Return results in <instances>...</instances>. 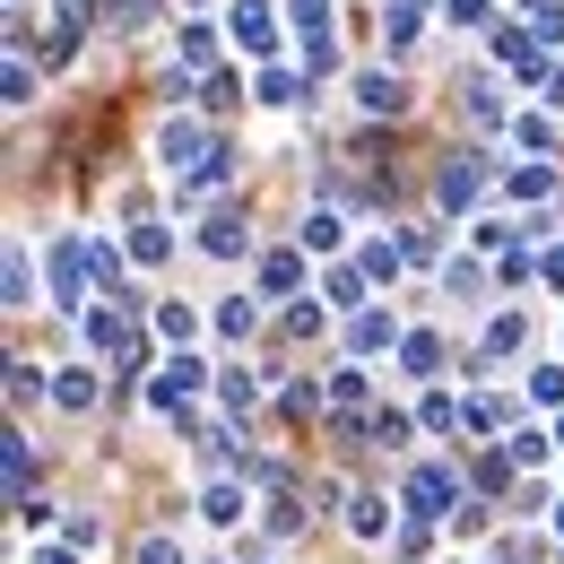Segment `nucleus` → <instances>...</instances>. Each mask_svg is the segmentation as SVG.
Instances as JSON below:
<instances>
[{
	"label": "nucleus",
	"instance_id": "obj_1",
	"mask_svg": "<svg viewBox=\"0 0 564 564\" xmlns=\"http://www.w3.org/2000/svg\"><path fill=\"white\" fill-rule=\"evenodd\" d=\"M156 165H165L174 183H192L200 165H217V148H209V131H200V122H165V131H156Z\"/></svg>",
	"mask_w": 564,
	"mask_h": 564
},
{
	"label": "nucleus",
	"instance_id": "obj_2",
	"mask_svg": "<svg viewBox=\"0 0 564 564\" xmlns=\"http://www.w3.org/2000/svg\"><path fill=\"white\" fill-rule=\"evenodd\" d=\"M200 382H209V365H200V356H174V365H165V373L148 382V400H156L165 417H183V400H192Z\"/></svg>",
	"mask_w": 564,
	"mask_h": 564
},
{
	"label": "nucleus",
	"instance_id": "obj_3",
	"mask_svg": "<svg viewBox=\"0 0 564 564\" xmlns=\"http://www.w3.org/2000/svg\"><path fill=\"white\" fill-rule=\"evenodd\" d=\"M87 279H96V270H87V243H53V304H62V313L87 304Z\"/></svg>",
	"mask_w": 564,
	"mask_h": 564
},
{
	"label": "nucleus",
	"instance_id": "obj_4",
	"mask_svg": "<svg viewBox=\"0 0 564 564\" xmlns=\"http://www.w3.org/2000/svg\"><path fill=\"white\" fill-rule=\"evenodd\" d=\"M452 495H460V478H452V469H417V478H409V521L452 512Z\"/></svg>",
	"mask_w": 564,
	"mask_h": 564
},
{
	"label": "nucleus",
	"instance_id": "obj_5",
	"mask_svg": "<svg viewBox=\"0 0 564 564\" xmlns=\"http://www.w3.org/2000/svg\"><path fill=\"white\" fill-rule=\"evenodd\" d=\"M235 44H243V53H279V18H270V0H235Z\"/></svg>",
	"mask_w": 564,
	"mask_h": 564
},
{
	"label": "nucleus",
	"instance_id": "obj_6",
	"mask_svg": "<svg viewBox=\"0 0 564 564\" xmlns=\"http://www.w3.org/2000/svg\"><path fill=\"white\" fill-rule=\"evenodd\" d=\"M200 252H217V261H243V252H252V226H243L235 209H217L209 226H200Z\"/></svg>",
	"mask_w": 564,
	"mask_h": 564
},
{
	"label": "nucleus",
	"instance_id": "obj_7",
	"mask_svg": "<svg viewBox=\"0 0 564 564\" xmlns=\"http://www.w3.org/2000/svg\"><path fill=\"white\" fill-rule=\"evenodd\" d=\"M434 192H443V200H452V209H469V200H478V192H487V165H469V156H452V165H443V174H434Z\"/></svg>",
	"mask_w": 564,
	"mask_h": 564
},
{
	"label": "nucleus",
	"instance_id": "obj_8",
	"mask_svg": "<svg viewBox=\"0 0 564 564\" xmlns=\"http://www.w3.org/2000/svg\"><path fill=\"white\" fill-rule=\"evenodd\" d=\"M356 105H365V113H409V87H400L391 70H365L356 78Z\"/></svg>",
	"mask_w": 564,
	"mask_h": 564
},
{
	"label": "nucleus",
	"instance_id": "obj_9",
	"mask_svg": "<svg viewBox=\"0 0 564 564\" xmlns=\"http://www.w3.org/2000/svg\"><path fill=\"white\" fill-rule=\"evenodd\" d=\"M417 26H425L417 0H391V9H382V44H391V53H409V44H417Z\"/></svg>",
	"mask_w": 564,
	"mask_h": 564
},
{
	"label": "nucleus",
	"instance_id": "obj_10",
	"mask_svg": "<svg viewBox=\"0 0 564 564\" xmlns=\"http://www.w3.org/2000/svg\"><path fill=\"white\" fill-rule=\"evenodd\" d=\"M304 279V252H261V295H295Z\"/></svg>",
	"mask_w": 564,
	"mask_h": 564
},
{
	"label": "nucleus",
	"instance_id": "obj_11",
	"mask_svg": "<svg viewBox=\"0 0 564 564\" xmlns=\"http://www.w3.org/2000/svg\"><path fill=\"white\" fill-rule=\"evenodd\" d=\"M348 530H356V539H391V512H382V495H348Z\"/></svg>",
	"mask_w": 564,
	"mask_h": 564
},
{
	"label": "nucleus",
	"instance_id": "obj_12",
	"mask_svg": "<svg viewBox=\"0 0 564 564\" xmlns=\"http://www.w3.org/2000/svg\"><path fill=\"white\" fill-rule=\"evenodd\" d=\"M53 400H62V409H96V373H87V365H62V373H53Z\"/></svg>",
	"mask_w": 564,
	"mask_h": 564
},
{
	"label": "nucleus",
	"instance_id": "obj_13",
	"mask_svg": "<svg viewBox=\"0 0 564 564\" xmlns=\"http://www.w3.org/2000/svg\"><path fill=\"white\" fill-rule=\"evenodd\" d=\"M322 295H330V313H365V270H330Z\"/></svg>",
	"mask_w": 564,
	"mask_h": 564
},
{
	"label": "nucleus",
	"instance_id": "obj_14",
	"mask_svg": "<svg viewBox=\"0 0 564 564\" xmlns=\"http://www.w3.org/2000/svg\"><path fill=\"white\" fill-rule=\"evenodd\" d=\"M0 286H9V304H35V261H26V243H9V270H0Z\"/></svg>",
	"mask_w": 564,
	"mask_h": 564
},
{
	"label": "nucleus",
	"instance_id": "obj_15",
	"mask_svg": "<svg viewBox=\"0 0 564 564\" xmlns=\"http://www.w3.org/2000/svg\"><path fill=\"white\" fill-rule=\"evenodd\" d=\"M165 252H174V235H165L156 217H140V226H131V261H148V270H156Z\"/></svg>",
	"mask_w": 564,
	"mask_h": 564
},
{
	"label": "nucleus",
	"instance_id": "obj_16",
	"mask_svg": "<svg viewBox=\"0 0 564 564\" xmlns=\"http://www.w3.org/2000/svg\"><path fill=\"white\" fill-rule=\"evenodd\" d=\"M348 348H356V356L391 348V313H356V322H348Z\"/></svg>",
	"mask_w": 564,
	"mask_h": 564
},
{
	"label": "nucleus",
	"instance_id": "obj_17",
	"mask_svg": "<svg viewBox=\"0 0 564 564\" xmlns=\"http://www.w3.org/2000/svg\"><path fill=\"white\" fill-rule=\"evenodd\" d=\"M200 521L235 530V521H243V487H209V495H200Z\"/></svg>",
	"mask_w": 564,
	"mask_h": 564
},
{
	"label": "nucleus",
	"instance_id": "obj_18",
	"mask_svg": "<svg viewBox=\"0 0 564 564\" xmlns=\"http://www.w3.org/2000/svg\"><path fill=\"white\" fill-rule=\"evenodd\" d=\"M547 452H556V443H547L539 425H512V443H503V460H521V469H539Z\"/></svg>",
	"mask_w": 564,
	"mask_h": 564
},
{
	"label": "nucleus",
	"instance_id": "obj_19",
	"mask_svg": "<svg viewBox=\"0 0 564 564\" xmlns=\"http://www.w3.org/2000/svg\"><path fill=\"white\" fill-rule=\"evenodd\" d=\"M400 365H409V373H434V365H443V339H434V330H409V339H400Z\"/></svg>",
	"mask_w": 564,
	"mask_h": 564
},
{
	"label": "nucleus",
	"instance_id": "obj_20",
	"mask_svg": "<svg viewBox=\"0 0 564 564\" xmlns=\"http://www.w3.org/2000/svg\"><path fill=\"white\" fill-rule=\"evenodd\" d=\"M339 235H348L339 209H313V217H304V252H339Z\"/></svg>",
	"mask_w": 564,
	"mask_h": 564
},
{
	"label": "nucleus",
	"instance_id": "obj_21",
	"mask_svg": "<svg viewBox=\"0 0 564 564\" xmlns=\"http://www.w3.org/2000/svg\"><path fill=\"white\" fill-rule=\"evenodd\" d=\"M87 270H96V286H105V295H122V252H113L105 235L87 243Z\"/></svg>",
	"mask_w": 564,
	"mask_h": 564
},
{
	"label": "nucleus",
	"instance_id": "obj_22",
	"mask_svg": "<svg viewBox=\"0 0 564 564\" xmlns=\"http://www.w3.org/2000/svg\"><path fill=\"white\" fill-rule=\"evenodd\" d=\"M217 400H226V425H235L252 400H261V391H252V373H217Z\"/></svg>",
	"mask_w": 564,
	"mask_h": 564
},
{
	"label": "nucleus",
	"instance_id": "obj_23",
	"mask_svg": "<svg viewBox=\"0 0 564 564\" xmlns=\"http://www.w3.org/2000/svg\"><path fill=\"white\" fill-rule=\"evenodd\" d=\"M26 96H35V53L9 44V105H26Z\"/></svg>",
	"mask_w": 564,
	"mask_h": 564
},
{
	"label": "nucleus",
	"instance_id": "obj_24",
	"mask_svg": "<svg viewBox=\"0 0 564 564\" xmlns=\"http://www.w3.org/2000/svg\"><path fill=\"white\" fill-rule=\"evenodd\" d=\"M365 443H382V452H400V443H409V417H400V409H373V425H365Z\"/></svg>",
	"mask_w": 564,
	"mask_h": 564
},
{
	"label": "nucleus",
	"instance_id": "obj_25",
	"mask_svg": "<svg viewBox=\"0 0 564 564\" xmlns=\"http://www.w3.org/2000/svg\"><path fill=\"white\" fill-rule=\"evenodd\" d=\"M443 295H460V304L487 295V270H478V261H452V270H443Z\"/></svg>",
	"mask_w": 564,
	"mask_h": 564
},
{
	"label": "nucleus",
	"instance_id": "obj_26",
	"mask_svg": "<svg viewBox=\"0 0 564 564\" xmlns=\"http://www.w3.org/2000/svg\"><path fill=\"white\" fill-rule=\"evenodd\" d=\"M547 192H556V165H521L512 174V200H547Z\"/></svg>",
	"mask_w": 564,
	"mask_h": 564
},
{
	"label": "nucleus",
	"instance_id": "obj_27",
	"mask_svg": "<svg viewBox=\"0 0 564 564\" xmlns=\"http://www.w3.org/2000/svg\"><path fill=\"white\" fill-rule=\"evenodd\" d=\"M156 330H165L174 348H192V330H200V322H192V304H156Z\"/></svg>",
	"mask_w": 564,
	"mask_h": 564
},
{
	"label": "nucleus",
	"instance_id": "obj_28",
	"mask_svg": "<svg viewBox=\"0 0 564 564\" xmlns=\"http://www.w3.org/2000/svg\"><path fill=\"white\" fill-rule=\"evenodd\" d=\"M252 322H261V304H243V295L217 304V330H226V339H252Z\"/></svg>",
	"mask_w": 564,
	"mask_h": 564
},
{
	"label": "nucleus",
	"instance_id": "obj_29",
	"mask_svg": "<svg viewBox=\"0 0 564 564\" xmlns=\"http://www.w3.org/2000/svg\"><path fill=\"white\" fill-rule=\"evenodd\" d=\"M9 400H18V409H35V400H44V373H35V365H26V356H18V365H9Z\"/></svg>",
	"mask_w": 564,
	"mask_h": 564
},
{
	"label": "nucleus",
	"instance_id": "obj_30",
	"mask_svg": "<svg viewBox=\"0 0 564 564\" xmlns=\"http://www.w3.org/2000/svg\"><path fill=\"white\" fill-rule=\"evenodd\" d=\"M148 9H156V0H96L105 26H148Z\"/></svg>",
	"mask_w": 564,
	"mask_h": 564
},
{
	"label": "nucleus",
	"instance_id": "obj_31",
	"mask_svg": "<svg viewBox=\"0 0 564 564\" xmlns=\"http://www.w3.org/2000/svg\"><path fill=\"white\" fill-rule=\"evenodd\" d=\"M469 122H478V131H495V122H503V96H495L487 78H478V87H469Z\"/></svg>",
	"mask_w": 564,
	"mask_h": 564
},
{
	"label": "nucleus",
	"instance_id": "obj_32",
	"mask_svg": "<svg viewBox=\"0 0 564 564\" xmlns=\"http://www.w3.org/2000/svg\"><path fill=\"white\" fill-rule=\"evenodd\" d=\"M521 339H530V322H521V313H503V322L487 330V356H512Z\"/></svg>",
	"mask_w": 564,
	"mask_h": 564
},
{
	"label": "nucleus",
	"instance_id": "obj_33",
	"mask_svg": "<svg viewBox=\"0 0 564 564\" xmlns=\"http://www.w3.org/2000/svg\"><path fill=\"white\" fill-rule=\"evenodd\" d=\"M400 261H409L400 243H365V279H400Z\"/></svg>",
	"mask_w": 564,
	"mask_h": 564
},
{
	"label": "nucleus",
	"instance_id": "obj_34",
	"mask_svg": "<svg viewBox=\"0 0 564 564\" xmlns=\"http://www.w3.org/2000/svg\"><path fill=\"white\" fill-rule=\"evenodd\" d=\"M530 400H539V409H564V373H556V365L530 373Z\"/></svg>",
	"mask_w": 564,
	"mask_h": 564
},
{
	"label": "nucleus",
	"instance_id": "obj_35",
	"mask_svg": "<svg viewBox=\"0 0 564 564\" xmlns=\"http://www.w3.org/2000/svg\"><path fill=\"white\" fill-rule=\"evenodd\" d=\"M330 409H339V417L365 409V373H339V382H330Z\"/></svg>",
	"mask_w": 564,
	"mask_h": 564
},
{
	"label": "nucleus",
	"instance_id": "obj_36",
	"mask_svg": "<svg viewBox=\"0 0 564 564\" xmlns=\"http://www.w3.org/2000/svg\"><path fill=\"white\" fill-rule=\"evenodd\" d=\"M286 9H295V26H304V35H330V0H286Z\"/></svg>",
	"mask_w": 564,
	"mask_h": 564
},
{
	"label": "nucleus",
	"instance_id": "obj_37",
	"mask_svg": "<svg viewBox=\"0 0 564 564\" xmlns=\"http://www.w3.org/2000/svg\"><path fill=\"white\" fill-rule=\"evenodd\" d=\"M131 564H183V547H174V539L156 530V539H140V556H131Z\"/></svg>",
	"mask_w": 564,
	"mask_h": 564
},
{
	"label": "nucleus",
	"instance_id": "obj_38",
	"mask_svg": "<svg viewBox=\"0 0 564 564\" xmlns=\"http://www.w3.org/2000/svg\"><path fill=\"white\" fill-rule=\"evenodd\" d=\"M209 53H217V44H209V26H183V70H200Z\"/></svg>",
	"mask_w": 564,
	"mask_h": 564
},
{
	"label": "nucleus",
	"instance_id": "obj_39",
	"mask_svg": "<svg viewBox=\"0 0 564 564\" xmlns=\"http://www.w3.org/2000/svg\"><path fill=\"white\" fill-rule=\"evenodd\" d=\"M512 140L530 148V156H547V122H539V113H521V122H512Z\"/></svg>",
	"mask_w": 564,
	"mask_h": 564
},
{
	"label": "nucleus",
	"instance_id": "obj_40",
	"mask_svg": "<svg viewBox=\"0 0 564 564\" xmlns=\"http://www.w3.org/2000/svg\"><path fill=\"white\" fill-rule=\"evenodd\" d=\"M400 252H409V261H434V252H443V235H434V226H409V243H400Z\"/></svg>",
	"mask_w": 564,
	"mask_h": 564
},
{
	"label": "nucleus",
	"instance_id": "obj_41",
	"mask_svg": "<svg viewBox=\"0 0 564 564\" xmlns=\"http://www.w3.org/2000/svg\"><path fill=\"white\" fill-rule=\"evenodd\" d=\"M443 425H460V400H443V391H434V400H425V434H443Z\"/></svg>",
	"mask_w": 564,
	"mask_h": 564
},
{
	"label": "nucleus",
	"instance_id": "obj_42",
	"mask_svg": "<svg viewBox=\"0 0 564 564\" xmlns=\"http://www.w3.org/2000/svg\"><path fill=\"white\" fill-rule=\"evenodd\" d=\"M295 96V70H261V105H286Z\"/></svg>",
	"mask_w": 564,
	"mask_h": 564
},
{
	"label": "nucleus",
	"instance_id": "obj_43",
	"mask_svg": "<svg viewBox=\"0 0 564 564\" xmlns=\"http://www.w3.org/2000/svg\"><path fill=\"white\" fill-rule=\"evenodd\" d=\"M460 425H478V434H487V425H503V400H469V409H460Z\"/></svg>",
	"mask_w": 564,
	"mask_h": 564
},
{
	"label": "nucleus",
	"instance_id": "obj_44",
	"mask_svg": "<svg viewBox=\"0 0 564 564\" xmlns=\"http://www.w3.org/2000/svg\"><path fill=\"white\" fill-rule=\"evenodd\" d=\"M530 18H539V44H564V9H556V0H547V9H530Z\"/></svg>",
	"mask_w": 564,
	"mask_h": 564
},
{
	"label": "nucleus",
	"instance_id": "obj_45",
	"mask_svg": "<svg viewBox=\"0 0 564 564\" xmlns=\"http://www.w3.org/2000/svg\"><path fill=\"white\" fill-rule=\"evenodd\" d=\"M452 9V26H487V0H443Z\"/></svg>",
	"mask_w": 564,
	"mask_h": 564
},
{
	"label": "nucleus",
	"instance_id": "obj_46",
	"mask_svg": "<svg viewBox=\"0 0 564 564\" xmlns=\"http://www.w3.org/2000/svg\"><path fill=\"white\" fill-rule=\"evenodd\" d=\"M539 96H547V105H564V62H556L547 78H539Z\"/></svg>",
	"mask_w": 564,
	"mask_h": 564
},
{
	"label": "nucleus",
	"instance_id": "obj_47",
	"mask_svg": "<svg viewBox=\"0 0 564 564\" xmlns=\"http://www.w3.org/2000/svg\"><path fill=\"white\" fill-rule=\"evenodd\" d=\"M35 564H78L70 547H35Z\"/></svg>",
	"mask_w": 564,
	"mask_h": 564
},
{
	"label": "nucleus",
	"instance_id": "obj_48",
	"mask_svg": "<svg viewBox=\"0 0 564 564\" xmlns=\"http://www.w3.org/2000/svg\"><path fill=\"white\" fill-rule=\"evenodd\" d=\"M556 530H564V503H556Z\"/></svg>",
	"mask_w": 564,
	"mask_h": 564
}]
</instances>
